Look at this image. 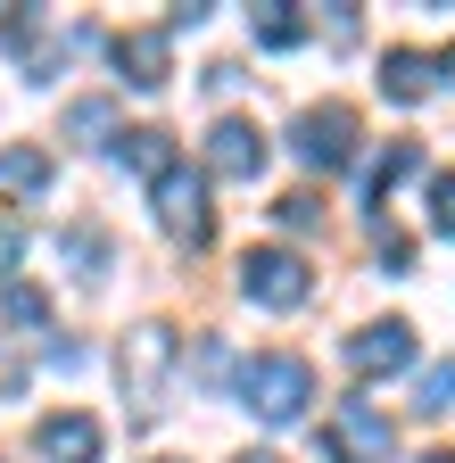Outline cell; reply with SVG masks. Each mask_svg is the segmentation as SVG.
I'll return each mask as SVG.
<instances>
[{
	"label": "cell",
	"instance_id": "obj_22",
	"mask_svg": "<svg viewBox=\"0 0 455 463\" xmlns=\"http://www.w3.org/2000/svg\"><path fill=\"white\" fill-rule=\"evenodd\" d=\"M273 215H281V232H307V223H315L323 207H315V191H290V199H281Z\"/></svg>",
	"mask_w": 455,
	"mask_h": 463
},
{
	"label": "cell",
	"instance_id": "obj_7",
	"mask_svg": "<svg viewBox=\"0 0 455 463\" xmlns=\"http://www.w3.org/2000/svg\"><path fill=\"white\" fill-rule=\"evenodd\" d=\"M108 58H117V75L133 91H157L166 75H175V33H166V25H133V33L108 42Z\"/></svg>",
	"mask_w": 455,
	"mask_h": 463
},
{
	"label": "cell",
	"instance_id": "obj_11",
	"mask_svg": "<svg viewBox=\"0 0 455 463\" xmlns=\"http://www.w3.org/2000/svg\"><path fill=\"white\" fill-rule=\"evenodd\" d=\"M33 447H42L50 463H100V422H91V414H50V422L33 430Z\"/></svg>",
	"mask_w": 455,
	"mask_h": 463
},
{
	"label": "cell",
	"instance_id": "obj_2",
	"mask_svg": "<svg viewBox=\"0 0 455 463\" xmlns=\"http://www.w3.org/2000/svg\"><path fill=\"white\" fill-rule=\"evenodd\" d=\"M175 356H183L175 323H133L125 331V347H117V389L133 405V422H149L157 405H166V373H175Z\"/></svg>",
	"mask_w": 455,
	"mask_h": 463
},
{
	"label": "cell",
	"instance_id": "obj_1",
	"mask_svg": "<svg viewBox=\"0 0 455 463\" xmlns=\"http://www.w3.org/2000/svg\"><path fill=\"white\" fill-rule=\"evenodd\" d=\"M241 405L257 422H299L307 405H315V364L307 356H290V347H265V356H249L241 364Z\"/></svg>",
	"mask_w": 455,
	"mask_h": 463
},
{
	"label": "cell",
	"instance_id": "obj_12",
	"mask_svg": "<svg viewBox=\"0 0 455 463\" xmlns=\"http://www.w3.org/2000/svg\"><path fill=\"white\" fill-rule=\"evenodd\" d=\"M117 165H133V174H149V183H157V174H166V165H183V157H175V133L133 125V133H117Z\"/></svg>",
	"mask_w": 455,
	"mask_h": 463
},
{
	"label": "cell",
	"instance_id": "obj_25",
	"mask_svg": "<svg viewBox=\"0 0 455 463\" xmlns=\"http://www.w3.org/2000/svg\"><path fill=\"white\" fill-rule=\"evenodd\" d=\"M422 463H455V455H447V447H431V455H422Z\"/></svg>",
	"mask_w": 455,
	"mask_h": 463
},
{
	"label": "cell",
	"instance_id": "obj_21",
	"mask_svg": "<svg viewBox=\"0 0 455 463\" xmlns=\"http://www.w3.org/2000/svg\"><path fill=\"white\" fill-rule=\"evenodd\" d=\"M42 17H33V0H0V42H25Z\"/></svg>",
	"mask_w": 455,
	"mask_h": 463
},
{
	"label": "cell",
	"instance_id": "obj_26",
	"mask_svg": "<svg viewBox=\"0 0 455 463\" xmlns=\"http://www.w3.org/2000/svg\"><path fill=\"white\" fill-rule=\"evenodd\" d=\"M241 463H281V455H241Z\"/></svg>",
	"mask_w": 455,
	"mask_h": 463
},
{
	"label": "cell",
	"instance_id": "obj_24",
	"mask_svg": "<svg viewBox=\"0 0 455 463\" xmlns=\"http://www.w3.org/2000/svg\"><path fill=\"white\" fill-rule=\"evenodd\" d=\"M373 249H381V265H389V273H406V265H414V241H406V232H381Z\"/></svg>",
	"mask_w": 455,
	"mask_h": 463
},
{
	"label": "cell",
	"instance_id": "obj_15",
	"mask_svg": "<svg viewBox=\"0 0 455 463\" xmlns=\"http://www.w3.org/2000/svg\"><path fill=\"white\" fill-rule=\"evenodd\" d=\"M67 141H117V99H75L67 108Z\"/></svg>",
	"mask_w": 455,
	"mask_h": 463
},
{
	"label": "cell",
	"instance_id": "obj_3",
	"mask_svg": "<svg viewBox=\"0 0 455 463\" xmlns=\"http://www.w3.org/2000/svg\"><path fill=\"white\" fill-rule=\"evenodd\" d=\"M149 207H157V223H166V241L207 249L215 207H207V174H199V165H166L157 183H149Z\"/></svg>",
	"mask_w": 455,
	"mask_h": 463
},
{
	"label": "cell",
	"instance_id": "obj_18",
	"mask_svg": "<svg viewBox=\"0 0 455 463\" xmlns=\"http://www.w3.org/2000/svg\"><path fill=\"white\" fill-rule=\"evenodd\" d=\"M414 405H422V414H455V364H431L414 381Z\"/></svg>",
	"mask_w": 455,
	"mask_h": 463
},
{
	"label": "cell",
	"instance_id": "obj_10",
	"mask_svg": "<svg viewBox=\"0 0 455 463\" xmlns=\"http://www.w3.org/2000/svg\"><path fill=\"white\" fill-rule=\"evenodd\" d=\"M439 83H447V58H431V50H406V42H397L381 58V91L389 99H431Z\"/></svg>",
	"mask_w": 455,
	"mask_h": 463
},
{
	"label": "cell",
	"instance_id": "obj_8",
	"mask_svg": "<svg viewBox=\"0 0 455 463\" xmlns=\"http://www.w3.org/2000/svg\"><path fill=\"white\" fill-rule=\"evenodd\" d=\"M323 447L348 455V463H389L397 430H389V414H373V405H339V422L323 430Z\"/></svg>",
	"mask_w": 455,
	"mask_h": 463
},
{
	"label": "cell",
	"instance_id": "obj_23",
	"mask_svg": "<svg viewBox=\"0 0 455 463\" xmlns=\"http://www.w3.org/2000/svg\"><path fill=\"white\" fill-rule=\"evenodd\" d=\"M17 389H25V347L0 339V397H17Z\"/></svg>",
	"mask_w": 455,
	"mask_h": 463
},
{
	"label": "cell",
	"instance_id": "obj_5",
	"mask_svg": "<svg viewBox=\"0 0 455 463\" xmlns=\"http://www.w3.org/2000/svg\"><path fill=\"white\" fill-rule=\"evenodd\" d=\"M290 149H299V165H323V174H339V165L356 157V108H339V99H323V108H299Z\"/></svg>",
	"mask_w": 455,
	"mask_h": 463
},
{
	"label": "cell",
	"instance_id": "obj_16",
	"mask_svg": "<svg viewBox=\"0 0 455 463\" xmlns=\"http://www.w3.org/2000/svg\"><path fill=\"white\" fill-rule=\"evenodd\" d=\"M42 183H50V157H42L33 141L0 149V191H42Z\"/></svg>",
	"mask_w": 455,
	"mask_h": 463
},
{
	"label": "cell",
	"instance_id": "obj_27",
	"mask_svg": "<svg viewBox=\"0 0 455 463\" xmlns=\"http://www.w3.org/2000/svg\"><path fill=\"white\" fill-rule=\"evenodd\" d=\"M323 463H348V455H331V447H323Z\"/></svg>",
	"mask_w": 455,
	"mask_h": 463
},
{
	"label": "cell",
	"instance_id": "obj_20",
	"mask_svg": "<svg viewBox=\"0 0 455 463\" xmlns=\"http://www.w3.org/2000/svg\"><path fill=\"white\" fill-rule=\"evenodd\" d=\"M431 232L455 241V174H431Z\"/></svg>",
	"mask_w": 455,
	"mask_h": 463
},
{
	"label": "cell",
	"instance_id": "obj_9",
	"mask_svg": "<svg viewBox=\"0 0 455 463\" xmlns=\"http://www.w3.org/2000/svg\"><path fill=\"white\" fill-rule=\"evenodd\" d=\"M348 364H356L365 381L406 373V364H414V323H397V315H389V323H365V331L348 339Z\"/></svg>",
	"mask_w": 455,
	"mask_h": 463
},
{
	"label": "cell",
	"instance_id": "obj_14",
	"mask_svg": "<svg viewBox=\"0 0 455 463\" xmlns=\"http://www.w3.org/2000/svg\"><path fill=\"white\" fill-rule=\"evenodd\" d=\"M406 174H422V141H389V149L373 157V207H381L397 183H406Z\"/></svg>",
	"mask_w": 455,
	"mask_h": 463
},
{
	"label": "cell",
	"instance_id": "obj_19",
	"mask_svg": "<svg viewBox=\"0 0 455 463\" xmlns=\"http://www.w3.org/2000/svg\"><path fill=\"white\" fill-rule=\"evenodd\" d=\"M0 298H9V315H17L25 331H42V323H50V307H42V289H33V281H9Z\"/></svg>",
	"mask_w": 455,
	"mask_h": 463
},
{
	"label": "cell",
	"instance_id": "obj_17",
	"mask_svg": "<svg viewBox=\"0 0 455 463\" xmlns=\"http://www.w3.org/2000/svg\"><path fill=\"white\" fill-rule=\"evenodd\" d=\"M67 50H75L67 33H59V42H50L42 25H33L25 42H17V58H25V75H33V83H50V67H67Z\"/></svg>",
	"mask_w": 455,
	"mask_h": 463
},
{
	"label": "cell",
	"instance_id": "obj_6",
	"mask_svg": "<svg viewBox=\"0 0 455 463\" xmlns=\"http://www.w3.org/2000/svg\"><path fill=\"white\" fill-rule=\"evenodd\" d=\"M207 174H215V183H257V174H265V133L249 125V116H215Z\"/></svg>",
	"mask_w": 455,
	"mask_h": 463
},
{
	"label": "cell",
	"instance_id": "obj_4",
	"mask_svg": "<svg viewBox=\"0 0 455 463\" xmlns=\"http://www.w3.org/2000/svg\"><path fill=\"white\" fill-rule=\"evenodd\" d=\"M307 289H315V273H307L299 249H249V257H241V298L265 307V315L307 307Z\"/></svg>",
	"mask_w": 455,
	"mask_h": 463
},
{
	"label": "cell",
	"instance_id": "obj_13",
	"mask_svg": "<svg viewBox=\"0 0 455 463\" xmlns=\"http://www.w3.org/2000/svg\"><path fill=\"white\" fill-rule=\"evenodd\" d=\"M249 33H257V50H299L307 42V17L290 9V0H257V9H249Z\"/></svg>",
	"mask_w": 455,
	"mask_h": 463
},
{
	"label": "cell",
	"instance_id": "obj_28",
	"mask_svg": "<svg viewBox=\"0 0 455 463\" xmlns=\"http://www.w3.org/2000/svg\"><path fill=\"white\" fill-rule=\"evenodd\" d=\"M0 463H9V455H0Z\"/></svg>",
	"mask_w": 455,
	"mask_h": 463
}]
</instances>
